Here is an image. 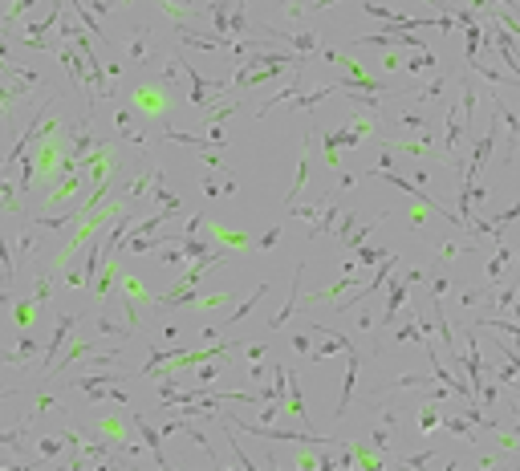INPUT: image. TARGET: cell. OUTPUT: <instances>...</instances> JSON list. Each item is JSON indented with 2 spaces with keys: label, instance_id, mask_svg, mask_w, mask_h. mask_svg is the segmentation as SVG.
<instances>
[]
</instances>
